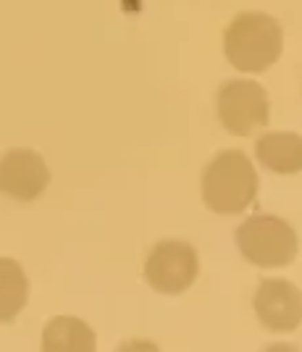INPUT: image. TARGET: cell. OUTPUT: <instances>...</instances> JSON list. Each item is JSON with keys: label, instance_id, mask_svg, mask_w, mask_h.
Returning a JSON list of instances; mask_svg holds the SVG:
<instances>
[{"label": "cell", "instance_id": "obj_5", "mask_svg": "<svg viewBox=\"0 0 302 352\" xmlns=\"http://www.w3.org/2000/svg\"><path fill=\"white\" fill-rule=\"evenodd\" d=\"M271 105L268 95L258 82L250 79H234L218 89V118L224 129L237 137L258 132L268 124Z\"/></svg>", "mask_w": 302, "mask_h": 352}, {"label": "cell", "instance_id": "obj_3", "mask_svg": "<svg viewBox=\"0 0 302 352\" xmlns=\"http://www.w3.org/2000/svg\"><path fill=\"white\" fill-rule=\"evenodd\" d=\"M237 245L245 261L258 268H287L297 258L300 239L284 219L260 213L237 229Z\"/></svg>", "mask_w": 302, "mask_h": 352}, {"label": "cell", "instance_id": "obj_1", "mask_svg": "<svg viewBox=\"0 0 302 352\" xmlns=\"http://www.w3.org/2000/svg\"><path fill=\"white\" fill-rule=\"evenodd\" d=\"M284 50V32L274 16L245 11L224 32V53L237 72L260 74L274 66Z\"/></svg>", "mask_w": 302, "mask_h": 352}, {"label": "cell", "instance_id": "obj_6", "mask_svg": "<svg viewBox=\"0 0 302 352\" xmlns=\"http://www.w3.org/2000/svg\"><path fill=\"white\" fill-rule=\"evenodd\" d=\"M50 184L43 155L29 147H14L0 158V192L19 203L37 200Z\"/></svg>", "mask_w": 302, "mask_h": 352}, {"label": "cell", "instance_id": "obj_9", "mask_svg": "<svg viewBox=\"0 0 302 352\" xmlns=\"http://www.w3.org/2000/svg\"><path fill=\"white\" fill-rule=\"evenodd\" d=\"M95 347H98L95 331L74 316H58L43 331L45 352H92Z\"/></svg>", "mask_w": 302, "mask_h": 352}, {"label": "cell", "instance_id": "obj_10", "mask_svg": "<svg viewBox=\"0 0 302 352\" xmlns=\"http://www.w3.org/2000/svg\"><path fill=\"white\" fill-rule=\"evenodd\" d=\"M29 300V281L14 258H0V323H11Z\"/></svg>", "mask_w": 302, "mask_h": 352}, {"label": "cell", "instance_id": "obj_7", "mask_svg": "<svg viewBox=\"0 0 302 352\" xmlns=\"http://www.w3.org/2000/svg\"><path fill=\"white\" fill-rule=\"evenodd\" d=\"M255 316L276 334H289L302 323V292L287 279H263L255 292Z\"/></svg>", "mask_w": 302, "mask_h": 352}, {"label": "cell", "instance_id": "obj_8", "mask_svg": "<svg viewBox=\"0 0 302 352\" xmlns=\"http://www.w3.org/2000/svg\"><path fill=\"white\" fill-rule=\"evenodd\" d=\"M258 158L268 171L281 176H292L302 171V137L294 132L263 134L255 145Z\"/></svg>", "mask_w": 302, "mask_h": 352}, {"label": "cell", "instance_id": "obj_2", "mask_svg": "<svg viewBox=\"0 0 302 352\" xmlns=\"http://www.w3.org/2000/svg\"><path fill=\"white\" fill-rule=\"evenodd\" d=\"M258 174L242 150H221L202 171V203L213 213L234 216L252 206Z\"/></svg>", "mask_w": 302, "mask_h": 352}, {"label": "cell", "instance_id": "obj_4", "mask_svg": "<svg viewBox=\"0 0 302 352\" xmlns=\"http://www.w3.org/2000/svg\"><path fill=\"white\" fill-rule=\"evenodd\" d=\"M197 250L182 239H163L153 245L144 261V281L160 294H182L197 279Z\"/></svg>", "mask_w": 302, "mask_h": 352}]
</instances>
